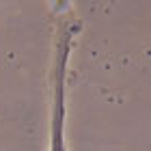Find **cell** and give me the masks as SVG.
<instances>
[{
    "mask_svg": "<svg viewBox=\"0 0 151 151\" xmlns=\"http://www.w3.org/2000/svg\"><path fill=\"white\" fill-rule=\"evenodd\" d=\"M76 35V26L63 24L56 43V67L52 71L54 78V106H52V147L50 151H65V76H67V60L71 52V37Z\"/></svg>",
    "mask_w": 151,
    "mask_h": 151,
    "instance_id": "1",
    "label": "cell"
}]
</instances>
